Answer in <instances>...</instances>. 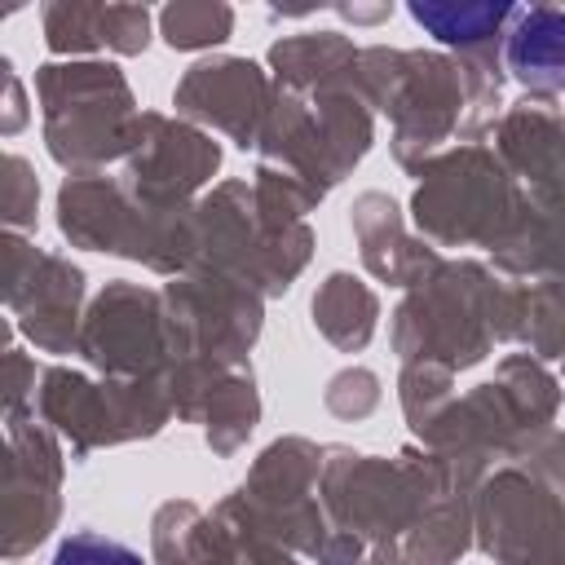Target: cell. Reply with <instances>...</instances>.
I'll return each mask as SVG.
<instances>
[{
  "instance_id": "obj_1",
  "label": "cell",
  "mask_w": 565,
  "mask_h": 565,
  "mask_svg": "<svg viewBox=\"0 0 565 565\" xmlns=\"http://www.w3.org/2000/svg\"><path fill=\"white\" fill-rule=\"evenodd\" d=\"M57 565H141V556L128 552V547H119V543H106L97 534H79V539H66L62 543Z\"/></svg>"
}]
</instances>
